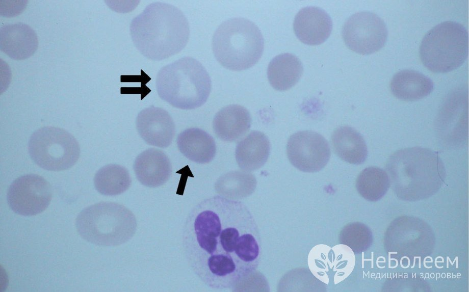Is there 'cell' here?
Listing matches in <instances>:
<instances>
[{"mask_svg": "<svg viewBox=\"0 0 469 292\" xmlns=\"http://www.w3.org/2000/svg\"><path fill=\"white\" fill-rule=\"evenodd\" d=\"M184 247L194 273L215 289L232 288L254 273L262 254L252 212L243 202L220 195L204 199L190 213Z\"/></svg>", "mask_w": 469, "mask_h": 292, "instance_id": "cell-1", "label": "cell"}, {"mask_svg": "<svg viewBox=\"0 0 469 292\" xmlns=\"http://www.w3.org/2000/svg\"><path fill=\"white\" fill-rule=\"evenodd\" d=\"M129 32L135 46L144 57L161 61L185 48L189 39L190 26L178 8L155 2L133 19Z\"/></svg>", "mask_w": 469, "mask_h": 292, "instance_id": "cell-2", "label": "cell"}, {"mask_svg": "<svg viewBox=\"0 0 469 292\" xmlns=\"http://www.w3.org/2000/svg\"><path fill=\"white\" fill-rule=\"evenodd\" d=\"M156 88L159 97L172 106L193 110L206 102L212 83L208 72L198 61L185 57L160 69Z\"/></svg>", "mask_w": 469, "mask_h": 292, "instance_id": "cell-3", "label": "cell"}, {"mask_svg": "<svg viewBox=\"0 0 469 292\" xmlns=\"http://www.w3.org/2000/svg\"><path fill=\"white\" fill-rule=\"evenodd\" d=\"M212 48L218 62L233 71L248 69L260 59L264 41L258 26L244 18L229 19L215 31Z\"/></svg>", "mask_w": 469, "mask_h": 292, "instance_id": "cell-4", "label": "cell"}, {"mask_svg": "<svg viewBox=\"0 0 469 292\" xmlns=\"http://www.w3.org/2000/svg\"><path fill=\"white\" fill-rule=\"evenodd\" d=\"M78 234L98 246H116L125 243L135 233L134 214L123 205L100 202L83 209L76 219Z\"/></svg>", "mask_w": 469, "mask_h": 292, "instance_id": "cell-5", "label": "cell"}, {"mask_svg": "<svg viewBox=\"0 0 469 292\" xmlns=\"http://www.w3.org/2000/svg\"><path fill=\"white\" fill-rule=\"evenodd\" d=\"M468 51L466 28L454 21L442 22L429 30L420 46L422 63L430 71L446 73L461 66Z\"/></svg>", "mask_w": 469, "mask_h": 292, "instance_id": "cell-6", "label": "cell"}, {"mask_svg": "<svg viewBox=\"0 0 469 292\" xmlns=\"http://www.w3.org/2000/svg\"><path fill=\"white\" fill-rule=\"evenodd\" d=\"M386 167L399 184H410L407 193L413 194L423 187L436 185L445 169L438 153L421 147L403 148L395 151L388 158Z\"/></svg>", "mask_w": 469, "mask_h": 292, "instance_id": "cell-7", "label": "cell"}, {"mask_svg": "<svg viewBox=\"0 0 469 292\" xmlns=\"http://www.w3.org/2000/svg\"><path fill=\"white\" fill-rule=\"evenodd\" d=\"M28 151L36 165L52 171L71 168L80 155L76 139L64 129L55 126H44L35 131L29 139Z\"/></svg>", "mask_w": 469, "mask_h": 292, "instance_id": "cell-8", "label": "cell"}, {"mask_svg": "<svg viewBox=\"0 0 469 292\" xmlns=\"http://www.w3.org/2000/svg\"><path fill=\"white\" fill-rule=\"evenodd\" d=\"M342 37L351 50L368 55L380 50L387 38V29L382 19L374 13L362 11L350 16L344 24Z\"/></svg>", "mask_w": 469, "mask_h": 292, "instance_id": "cell-9", "label": "cell"}, {"mask_svg": "<svg viewBox=\"0 0 469 292\" xmlns=\"http://www.w3.org/2000/svg\"><path fill=\"white\" fill-rule=\"evenodd\" d=\"M52 198L49 182L34 174L21 176L14 180L7 193V201L15 213L24 216L38 215L48 206Z\"/></svg>", "mask_w": 469, "mask_h": 292, "instance_id": "cell-10", "label": "cell"}, {"mask_svg": "<svg viewBox=\"0 0 469 292\" xmlns=\"http://www.w3.org/2000/svg\"><path fill=\"white\" fill-rule=\"evenodd\" d=\"M286 153L293 166L307 172L321 170L330 156L326 140L320 134L311 130L300 131L292 135L288 141Z\"/></svg>", "mask_w": 469, "mask_h": 292, "instance_id": "cell-11", "label": "cell"}, {"mask_svg": "<svg viewBox=\"0 0 469 292\" xmlns=\"http://www.w3.org/2000/svg\"><path fill=\"white\" fill-rule=\"evenodd\" d=\"M136 126L139 135L146 143L159 148L168 147L175 133V124L169 113L162 108L153 105L138 113Z\"/></svg>", "mask_w": 469, "mask_h": 292, "instance_id": "cell-12", "label": "cell"}, {"mask_svg": "<svg viewBox=\"0 0 469 292\" xmlns=\"http://www.w3.org/2000/svg\"><path fill=\"white\" fill-rule=\"evenodd\" d=\"M293 29L297 38L303 43L317 45L329 37L332 22L329 15L316 7L301 9L295 16Z\"/></svg>", "mask_w": 469, "mask_h": 292, "instance_id": "cell-13", "label": "cell"}, {"mask_svg": "<svg viewBox=\"0 0 469 292\" xmlns=\"http://www.w3.org/2000/svg\"><path fill=\"white\" fill-rule=\"evenodd\" d=\"M133 168L138 181L149 188L164 184L172 173V165L167 155L154 148L140 153L135 160Z\"/></svg>", "mask_w": 469, "mask_h": 292, "instance_id": "cell-14", "label": "cell"}, {"mask_svg": "<svg viewBox=\"0 0 469 292\" xmlns=\"http://www.w3.org/2000/svg\"><path fill=\"white\" fill-rule=\"evenodd\" d=\"M38 46L36 33L25 23L17 22L5 25L1 29V50L13 60H22L30 57Z\"/></svg>", "mask_w": 469, "mask_h": 292, "instance_id": "cell-15", "label": "cell"}, {"mask_svg": "<svg viewBox=\"0 0 469 292\" xmlns=\"http://www.w3.org/2000/svg\"><path fill=\"white\" fill-rule=\"evenodd\" d=\"M251 118L245 107L236 104L224 107L215 115L214 131L223 141L233 142L241 139L249 130Z\"/></svg>", "mask_w": 469, "mask_h": 292, "instance_id": "cell-16", "label": "cell"}, {"mask_svg": "<svg viewBox=\"0 0 469 292\" xmlns=\"http://www.w3.org/2000/svg\"><path fill=\"white\" fill-rule=\"evenodd\" d=\"M176 142L179 151L196 163H209L215 156L216 146L214 138L200 128L184 130L178 135Z\"/></svg>", "mask_w": 469, "mask_h": 292, "instance_id": "cell-17", "label": "cell"}, {"mask_svg": "<svg viewBox=\"0 0 469 292\" xmlns=\"http://www.w3.org/2000/svg\"><path fill=\"white\" fill-rule=\"evenodd\" d=\"M270 152V143L262 132H250L237 145L236 160L239 167L246 171L259 169L266 163Z\"/></svg>", "mask_w": 469, "mask_h": 292, "instance_id": "cell-18", "label": "cell"}, {"mask_svg": "<svg viewBox=\"0 0 469 292\" xmlns=\"http://www.w3.org/2000/svg\"><path fill=\"white\" fill-rule=\"evenodd\" d=\"M394 96L404 101H412L429 95L433 90L432 80L423 73L411 69L396 73L390 83Z\"/></svg>", "mask_w": 469, "mask_h": 292, "instance_id": "cell-19", "label": "cell"}, {"mask_svg": "<svg viewBox=\"0 0 469 292\" xmlns=\"http://www.w3.org/2000/svg\"><path fill=\"white\" fill-rule=\"evenodd\" d=\"M332 147L336 155L352 164L363 163L368 155V149L362 136L355 129L341 126L335 129L331 136Z\"/></svg>", "mask_w": 469, "mask_h": 292, "instance_id": "cell-20", "label": "cell"}, {"mask_svg": "<svg viewBox=\"0 0 469 292\" xmlns=\"http://www.w3.org/2000/svg\"><path fill=\"white\" fill-rule=\"evenodd\" d=\"M303 69L301 62L295 55L284 53L273 58L267 69L271 86L278 91H285L295 86L300 79Z\"/></svg>", "mask_w": 469, "mask_h": 292, "instance_id": "cell-21", "label": "cell"}, {"mask_svg": "<svg viewBox=\"0 0 469 292\" xmlns=\"http://www.w3.org/2000/svg\"><path fill=\"white\" fill-rule=\"evenodd\" d=\"M132 180L127 169L118 164L104 166L96 173L94 184L96 190L106 196L120 195L127 190Z\"/></svg>", "mask_w": 469, "mask_h": 292, "instance_id": "cell-22", "label": "cell"}, {"mask_svg": "<svg viewBox=\"0 0 469 292\" xmlns=\"http://www.w3.org/2000/svg\"><path fill=\"white\" fill-rule=\"evenodd\" d=\"M256 185L255 177L246 171H233L221 176L216 184L218 193L237 199L250 195Z\"/></svg>", "mask_w": 469, "mask_h": 292, "instance_id": "cell-23", "label": "cell"}, {"mask_svg": "<svg viewBox=\"0 0 469 292\" xmlns=\"http://www.w3.org/2000/svg\"><path fill=\"white\" fill-rule=\"evenodd\" d=\"M387 178L382 169L376 167L364 169L357 179V188L361 195L367 199L379 198L385 191Z\"/></svg>", "mask_w": 469, "mask_h": 292, "instance_id": "cell-24", "label": "cell"}, {"mask_svg": "<svg viewBox=\"0 0 469 292\" xmlns=\"http://www.w3.org/2000/svg\"><path fill=\"white\" fill-rule=\"evenodd\" d=\"M419 268H421V257L419 256Z\"/></svg>", "mask_w": 469, "mask_h": 292, "instance_id": "cell-25", "label": "cell"}]
</instances>
